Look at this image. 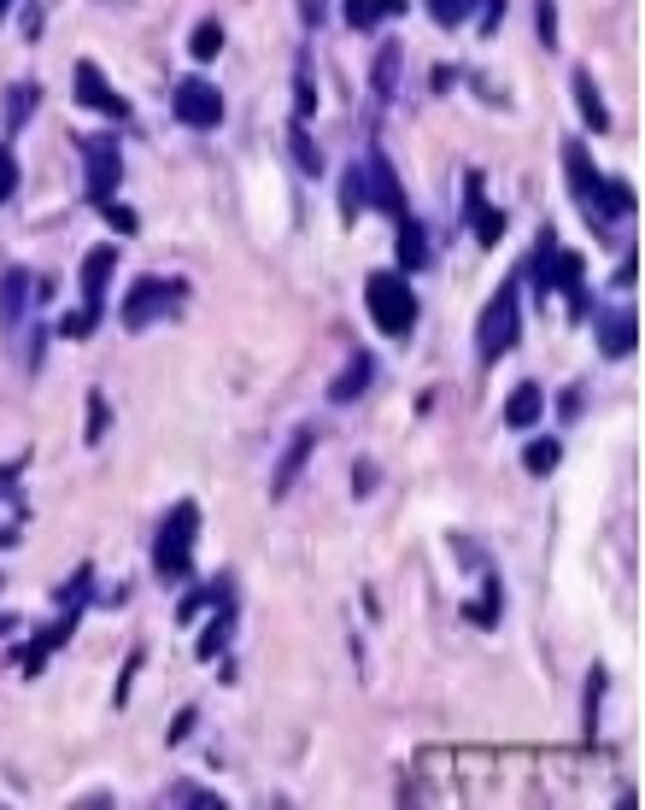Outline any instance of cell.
<instances>
[{
    "mask_svg": "<svg viewBox=\"0 0 645 810\" xmlns=\"http://www.w3.org/2000/svg\"><path fill=\"white\" fill-rule=\"evenodd\" d=\"M523 341V282H498V294L487 300L482 323H475V359L482 364H498L505 352Z\"/></svg>",
    "mask_w": 645,
    "mask_h": 810,
    "instance_id": "6da1fadb",
    "label": "cell"
},
{
    "mask_svg": "<svg viewBox=\"0 0 645 810\" xmlns=\"http://www.w3.org/2000/svg\"><path fill=\"white\" fill-rule=\"evenodd\" d=\"M194 534H200V506L194 500H177L164 511V523L153 534V570L159 576H189L194 570Z\"/></svg>",
    "mask_w": 645,
    "mask_h": 810,
    "instance_id": "7a4b0ae2",
    "label": "cell"
},
{
    "mask_svg": "<svg viewBox=\"0 0 645 810\" xmlns=\"http://www.w3.org/2000/svg\"><path fill=\"white\" fill-rule=\"evenodd\" d=\"M364 300H370V323H376L382 336H411V323H417V294H411V282L400 270H370Z\"/></svg>",
    "mask_w": 645,
    "mask_h": 810,
    "instance_id": "3957f363",
    "label": "cell"
},
{
    "mask_svg": "<svg viewBox=\"0 0 645 810\" xmlns=\"http://www.w3.org/2000/svg\"><path fill=\"white\" fill-rule=\"evenodd\" d=\"M171 294H189V288H182V282H164V277H141L130 294H123V306H118L123 329H135V336H141V329H148L159 311L171 306Z\"/></svg>",
    "mask_w": 645,
    "mask_h": 810,
    "instance_id": "277c9868",
    "label": "cell"
},
{
    "mask_svg": "<svg viewBox=\"0 0 645 810\" xmlns=\"http://www.w3.org/2000/svg\"><path fill=\"white\" fill-rule=\"evenodd\" d=\"M171 107H177V118L189 123V130H218V123H223V94L205 77H182L177 94H171Z\"/></svg>",
    "mask_w": 645,
    "mask_h": 810,
    "instance_id": "5b68a950",
    "label": "cell"
},
{
    "mask_svg": "<svg viewBox=\"0 0 645 810\" xmlns=\"http://www.w3.org/2000/svg\"><path fill=\"white\" fill-rule=\"evenodd\" d=\"M82 153H89V200H112L123 182V153L112 136H82Z\"/></svg>",
    "mask_w": 645,
    "mask_h": 810,
    "instance_id": "8992f818",
    "label": "cell"
},
{
    "mask_svg": "<svg viewBox=\"0 0 645 810\" xmlns=\"http://www.w3.org/2000/svg\"><path fill=\"white\" fill-rule=\"evenodd\" d=\"M112 264H118V247L107 241V247H89V259H82V270H77V282H82V311H89V318H100V311H107V277H112Z\"/></svg>",
    "mask_w": 645,
    "mask_h": 810,
    "instance_id": "52a82bcc",
    "label": "cell"
},
{
    "mask_svg": "<svg viewBox=\"0 0 645 810\" xmlns=\"http://www.w3.org/2000/svg\"><path fill=\"white\" fill-rule=\"evenodd\" d=\"M364 200L376 206V212H387L393 223L405 218V189H400V177L387 171V159H382V153H370V159H364Z\"/></svg>",
    "mask_w": 645,
    "mask_h": 810,
    "instance_id": "ba28073f",
    "label": "cell"
},
{
    "mask_svg": "<svg viewBox=\"0 0 645 810\" xmlns=\"http://www.w3.org/2000/svg\"><path fill=\"white\" fill-rule=\"evenodd\" d=\"M77 107H89V112H107V118H130V100H123L107 77H100V66H89L82 59L77 66Z\"/></svg>",
    "mask_w": 645,
    "mask_h": 810,
    "instance_id": "9c48e42d",
    "label": "cell"
},
{
    "mask_svg": "<svg viewBox=\"0 0 645 810\" xmlns=\"http://www.w3.org/2000/svg\"><path fill=\"white\" fill-rule=\"evenodd\" d=\"M464 212H470V236L482 241V247H493L498 236H505V212H493V206H487L482 171H470V177H464Z\"/></svg>",
    "mask_w": 645,
    "mask_h": 810,
    "instance_id": "30bf717a",
    "label": "cell"
},
{
    "mask_svg": "<svg viewBox=\"0 0 645 810\" xmlns=\"http://www.w3.org/2000/svg\"><path fill=\"white\" fill-rule=\"evenodd\" d=\"M634 347H639V323H634V311H628V306L598 311V352H605V359H628Z\"/></svg>",
    "mask_w": 645,
    "mask_h": 810,
    "instance_id": "8fae6325",
    "label": "cell"
},
{
    "mask_svg": "<svg viewBox=\"0 0 645 810\" xmlns=\"http://www.w3.org/2000/svg\"><path fill=\"white\" fill-rule=\"evenodd\" d=\"M212 606H218V611H212V622H205V634H200V663H205V658H223L229 640H235V588H229V581L218 588Z\"/></svg>",
    "mask_w": 645,
    "mask_h": 810,
    "instance_id": "7c38bea8",
    "label": "cell"
},
{
    "mask_svg": "<svg viewBox=\"0 0 645 810\" xmlns=\"http://www.w3.org/2000/svg\"><path fill=\"white\" fill-rule=\"evenodd\" d=\"M564 171H570V189L581 194V206H593L598 212V194H605V177H598V164L581 153V141H564Z\"/></svg>",
    "mask_w": 645,
    "mask_h": 810,
    "instance_id": "4fadbf2b",
    "label": "cell"
},
{
    "mask_svg": "<svg viewBox=\"0 0 645 810\" xmlns=\"http://www.w3.org/2000/svg\"><path fill=\"white\" fill-rule=\"evenodd\" d=\"M311 441H318L311 429H300L294 441H288V452H282L276 476H270V500H288V493H294V476H300V470H305V459H311Z\"/></svg>",
    "mask_w": 645,
    "mask_h": 810,
    "instance_id": "5bb4252c",
    "label": "cell"
},
{
    "mask_svg": "<svg viewBox=\"0 0 645 810\" xmlns=\"http://www.w3.org/2000/svg\"><path fill=\"white\" fill-rule=\"evenodd\" d=\"M570 89H575V107H581V118H587V130H593V136H605V130H611V107H605V94H598L593 71H575V77H570Z\"/></svg>",
    "mask_w": 645,
    "mask_h": 810,
    "instance_id": "9a60e30c",
    "label": "cell"
},
{
    "mask_svg": "<svg viewBox=\"0 0 645 810\" xmlns=\"http://www.w3.org/2000/svg\"><path fill=\"white\" fill-rule=\"evenodd\" d=\"M370 377H376V359H370V352H352L346 370H341L335 382H329V400H335V406H352V400H359V393L370 388Z\"/></svg>",
    "mask_w": 645,
    "mask_h": 810,
    "instance_id": "2e32d148",
    "label": "cell"
},
{
    "mask_svg": "<svg viewBox=\"0 0 645 810\" xmlns=\"http://www.w3.org/2000/svg\"><path fill=\"white\" fill-rule=\"evenodd\" d=\"M411 0H346V24L352 30H376L387 18H405Z\"/></svg>",
    "mask_w": 645,
    "mask_h": 810,
    "instance_id": "e0dca14e",
    "label": "cell"
},
{
    "mask_svg": "<svg viewBox=\"0 0 645 810\" xmlns=\"http://www.w3.org/2000/svg\"><path fill=\"white\" fill-rule=\"evenodd\" d=\"M24 294H30V277L24 270H7V277H0V329H7V336H12V323L30 311Z\"/></svg>",
    "mask_w": 645,
    "mask_h": 810,
    "instance_id": "ac0fdd59",
    "label": "cell"
},
{
    "mask_svg": "<svg viewBox=\"0 0 645 810\" xmlns=\"http://www.w3.org/2000/svg\"><path fill=\"white\" fill-rule=\"evenodd\" d=\"M540 411H546V393H540L534 382L511 388V400H505V423H511V429H534Z\"/></svg>",
    "mask_w": 645,
    "mask_h": 810,
    "instance_id": "d6986e66",
    "label": "cell"
},
{
    "mask_svg": "<svg viewBox=\"0 0 645 810\" xmlns=\"http://www.w3.org/2000/svg\"><path fill=\"white\" fill-rule=\"evenodd\" d=\"M12 476H18L12 464L0 470V547H18V529H24V506H18V493L7 488Z\"/></svg>",
    "mask_w": 645,
    "mask_h": 810,
    "instance_id": "ffe728a7",
    "label": "cell"
},
{
    "mask_svg": "<svg viewBox=\"0 0 645 810\" xmlns=\"http://www.w3.org/2000/svg\"><path fill=\"white\" fill-rule=\"evenodd\" d=\"M423 264H429V230L405 212L400 218V270H423Z\"/></svg>",
    "mask_w": 645,
    "mask_h": 810,
    "instance_id": "44dd1931",
    "label": "cell"
},
{
    "mask_svg": "<svg viewBox=\"0 0 645 810\" xmlns=\"http://www.w3.org/2000/svg\"><path fill=\"white\" fill-rule=\"evenodd\" d=\"M581 270H587V264H581V253H570V247L557 241L552 247V264H546V288H564V294H570V288H581Z\"/></svg>",
    "mask_w": 645,
    "mask_h": 810,
    "instance_id": "7402d4cb",
    "label": "cell"
},
{
    "mask_svg": "<svg viewBox=\"0 0 645 810\" xmlns=\"http://www.w3.org/2000/svg\"><path fill=\"white\" fill-rule=\"evenodd\" d=\"M639 194L628 189L622 177H605V194H598V218H634Z\"/></svg>",
    "mask_w": 645,
    "mask_h": 810,
    "instance_id": "603a6c76",
    "label": "cell"
},
{
    "mask_svg": "<svg viewBox=\"0 0 645 810\" xmlns=\"http://www.w3.org/2000/svg\"><path fill=\"white\" fill-rule=\"evenodd\" d=\"M189 53L200 59V66H205V59H218V53H223V24H218V18H205V24H194V36H189Z\"/></svg>",
    "mask_w": 645,
    "mask_h": 810,
    "instance_id": "cb8c5ba5",
    "label": "cell"
},
{
    "mask_svg": "<svg viewBox=\"0 0 645 810\" xmlns=\"http://www.w3.org/2000/svg\"><path fill=\"white\" fill-rule=\"evenodd\" d=\"M288 141H294V159H300V171H305V177H323V153H318V141H311V130H305L300 118H294V136H288Z\"/></svg>",
    "mask_w": 645,
    "mask_h": 810,
    "instance_id": "d4e9b609",
    "label": "cell"
},
{
    "mask_svg": "<svg viewBox=\"0 0 645 810\" xmlns=\"http://www.w3.org/2000/svg\"><path fill=\"white\" fill-rule=\"evenodd\" d=\"M364 206H370V200H364V164H352L346 182H341V218L352 223V218L364 212Z\"/></svg>",
    "mask_w": 645,
    "mask_h": 810,
    "instance_id": "484cf974",
    "label": "cell"
},
{
    "mask_svg": "<svg viewBox=\"0 0 645 810\" xmlns=\"http://www.w3.org/2000/svg\"><path fill=\"white\" fill-rule=\"evenodd\" d=\"M475 7H482V0H429V12H434L441 30H457L464 18H475Z\"/></svg>",
    "mask_w": 645,
    "mask_h": 810,
    "instance_id": "4316f807",
    "label": "cell"
},
{
    "mask_svg": "<svg viewBox=\"0 0 645 810\" xmlns=\"http://www.w3.org/2000/svg\"><path fill=\"white\" fill-rule=\"evenodd\" d=\"M311 112H318V82H311V66L300 59V71H294V118L305 123Z\"/></svg>",
    "mask_w": 645,
    "mask_h": 810,
    "instance_id": "83f0119b",
    "label": "cell"
},
{
    "mask_svg": "<svg viewBox=\"0 0 645 810\" xmlns=\"http://www.w3.org/2000/svg\"><path fill=\"white\" fill-rule=\"evenodd\" d=\"M393 82H400V41H387V48L376 53V94L382 100L393 94Z\"/></svg>",
    "mask_w": 645,
    "mask_h": 810,
    "instance_id": "f1b7e54d",
    "label": "cell"
},
{
    "mask_svg": "<svg viewBox=\"0 0 645 810\" xmlns=\"http://www.w3.org/2000/svg\"><path fill=\"white\" fill-rule=\"evenodd\" d=\"M557 459H564V447H557V441H528V452H523V464H528L534 476L557 470Z\"/></svg>",
    "mask_w": 645,
    "mask_h": 810,
    "instance_id": "f546056e",
    "label": "cell"
},
{
    "mask_svg": "<svg viewBox=\"0 0 645 810\" xmlns=\"http://www.w3.org/2000/svg\"><path fill=\"white\" fill-rule=\"evenodd\" d=\"M552 247H557V236H552V230H540V247H534V259H528L534 294H546V264H552Z\"/></svg>",
    "mask_w": 645,
    "mask_h": 810,
    "instance_id": "4dcf8cb0",
    "label": "cell"
},
{
    "mask_svg": "<svg viewBox=\"0 0 645 810\" xmlns=\"http://www.w3.org/2000/svg\"><path fill=\"white\" fill-rule=\"evenodd\" d=\"M36 100H41L36 82H24V89L7 94V123H12V130H18V123H30V107H36Z\"/></svg>",
    "mask_w": 645,
    "mask_h": 810,
    "instance_id": "1f68e13d",
    "label": "cell"
},
{
    "mask_svg": "<svg viewBox=\"0 0 645 810\" xmlns=\"http://www.w3.org/2000/svg\"><path fill=\"white\" fill-rule=\"evenodd\" d=\"M94 212H100V218H107V223H112V230H118V236H135V230H141V218L130 212V206H118V200H100V206H94Z\"/></svg>",
    "mask_w": 645,
    "mask_h": 810,
    "instance_id": "d6a6232c",
    "label": "cell"
},
{
    "mask_svg": "<svg viewBox=\"0 0 645 810\" xmlns=\"http://www.w3.org/2000/svg\"><path fill=\"white\" fill-rule=\"evenodd\" d=\"M218 588H223V581H212V588H194L189 599H182V606H177V622H194L205 606H212V599H218Z\"/></svg>",
    "mask_w": 645,
    "mask_h": 810,
    "instance_id": "836d02e7",
    "label": "cell"
},
{
    "mask_svg": "<svg viewBox=\"0 0 645 810\" xmlns=\"http://www.w3.org/2000/svg\"><path fill=\"white\" fill-rule=\"evenodd\" d=\"M94 323H100V318H89V311L77 306L71 318H59V336H71V341H82V336H94Z\"/></svg>",
    "mask_w": 645,
    "mask_h": 810,
    "instance_id": "e575fe53",
    "label": "cell"
},
{
    "mask_svg": "<svg viewBox=\"0 0 645 810\" xmlns=\"http://www.w3.org/2000/svg\"><path fill=\"white\" fill-rule=\"evenodd\" d=\"M12 194H18V159H12V148H0V206Z\"/></svg>",
    "mask_w": 645,
    "mask_h": 810,
    "instance_id": "d590c367",
    "label": "cell"
},
{
    "mask_svg": "<svg viewBox=\"0 0 645 810\" xmlns=\"http://www.w3.org/2000/svg\"><path fill=\"white\" fill-rule=\"evenodd\" d=\"M107 434V393H89V447Z\"/></svg>",
    "mask_w": 645,
    "mask_h": 810,
    "instance_id": "8d00e7d4",
    "label": "cell"
},
{
    "mask_svg": "<svg viewBox=\"0 0 645 810\" xmlns=\"http://www.w3.org/2000/svg\"><path fill=\"white\" fill-rule=\"evenodd\" d=\"M540 41L557 48V0H540Z\"/></svg>",
    "mask_w": 645,
    "mask_h": 810,
    "instance_id": "74e56055",
    "label": "cell"
},
{
    "mask_svg": "<svg viewBox=\"0 0 645 810\" xmlns=\"http://www.w3.org/2000/svg\"><path fill=\"white\" fill-rule=\"evenodd\" d=\"M171 799H177V804H212V810H223V799H218V793H205V787H177Z\"/></svg>",
    "mask_w": 645,
    "mask_h": 810,
    "instance_id": "f35d334b",
    "label": "cell"
},
{
    "mask_svg": "<svg viewBox=\"0 0 645 810\" xmlns=\"http://www.w3.org/2000/svg\"><path fill=\"white\" fill-rule=\"evenodd\" d=\"M194 722H200L194 711H177V722H171V746H182V740H189V734H194Z\"/></svg>",
    "mask_w": 645,
    "mask_h": 810,
    "instance_id": "ab89813d",
    "label": "cell"
},
{
    "mask_svg": "<svg viewBox=\"0 0 645 810\" xmlns=\"http://www.w3.org/2000/svg\"><path fill=\"white\" fill-rule=\"evenodd\" d=\"M135 670H141V652H130V663H123V676H118V704L130 699V681H135Z\"/></svg>",
    "mask_w": 645,
    "mask_h": 810,
    "instance_id": "60d3db41",
    "label": "cell"
},
{
    "mask_svg": "<svg viewBox=\"0 0 645 810\" xmlns=\"http://www.w3.org/2000/svg\"><path fill=\"white\" fill-rule=\"evenodd\" d=\"M598 693H605V670H593V681H587V729H593V711H598Z\"/></svg>",
    "mask_w": 645,
    "mask_h": 810,
    "instance_id": "b9f144b4",
    "label": "cell"
},
{
    "mask_svg": "<svg viewBox=\"0 0 645 810\" xmlns=\"http://www.w3.org/2000/svg\"><path fill=\"white\" fill-rule=\"evenodd\" d=\"M352 493H359V500H370V493H376V464H359V488H352Z\"/></svg>",
    "mask_w": 645,
    "mask_h": 810,
    "instance_id": "7bdbcfd3",
    "label": "cell"
},
{
    "mask_svg": "<svg viewBox=\"0 0 645 810\" xmlns=\"http://www.w3.org/2000/svg\"><path fill=\"white\" fill-rule=\"evenodd\" d=\"M634 277H639V259L628 253V259H622V264H616V288H634Z\"/></svg>",
    "mask_w": 645,
    "mask_h": 810,
    "instance_id": "ee69618b",
    "label": "cell"
},
{
    "mask_svg": "<svg viewBox=\"0 0 645 810\" xmlns=\"http://www.w3.org/2000/svg\"><path fill=\"white\" fill-rule=\"evenodd\" d=\"M18 629V617H0V634H12Z\"/></svg>",
    "mask_w": 645,
    "mask_h": 810,
    "instance_id": "f6af8a7d",
    "label": "cell"
},
{
    "mask_svg": "<svg viewBox=\"0 0 645 810\" xmlns=\"http://www.w3.org/2000/svg\"><path fill=\"white\" fill-rule=\"evenodd\" d=\"M7 7H12V0H0V18H7Z\"/></svg>",
    "mask_w": 645,
    "mask_h": 810,
    "instance_id": "bcb514c9",
    "label": "cell"
}]
</instances>
